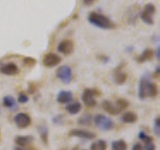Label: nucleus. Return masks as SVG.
I'll use <instances>...</instances> for the list:
<instances>
[{"label":"nucleus","instance_id":"nucleus-1","mask_svg":"<svg viewBox=\"0 0 160 150\" xmlns=\"http://www.w3.org/2000/svg\"><path fill=\"white\" fill-rule=\"evenodd\" d=\"M88 21L94 26L101 29H112L115 27V24L108 17L97 12L90 13L88 15Z\"/></svg>","mask_w":160,"mask_h":150},{"label":"nucleus","instance_id":"nucleus-2","mask_svg":"<svg viewBox=\"0 0 160 150\" xmlns=\"http://www.w3.org/2000/svg\"><path fill=\"white\" fill-rule=\"evenodd\" d=\"M155 12H156V8H155L154 4L152 3H148L144 6V8L142 9V11L140 12V17L143 20V21L149 24V25H152L154 23V15Z\"/></svg>","mask_w":160,"mask_h":150},{"label":"nucleus","instance_id":"nucleus-3","mask_svg":"<svg viewBox=\"0 0 160 150\" xmlns=\"http://www.w3.org/2000/svg\"><path fill=\"white\" fill-rule=\"evenodd\" d=\"M94 122L95 125L101 130L104 131H107L113 128V122L111 119H109L108 117L104 116L102 114H97L96 116L94 117Z\"/></svg>","mask_w":160,"mask_h":150},{"label":"nucleus","instance_id":"nucleus-4","mask_svg":"<svg viewBox=\"0 0 160 150\" xmlns=\"http://www.w3.org/2000/svg\"><path fill=\"white\" fill-rule=\"evenodd\" d=\"M95 95L99 96V91L96 89H85L82 94V101L88 107H93L96 105V100L94 99Z\"/></svg>","mask_w":160,"mask_h":150},{"label":"nucleus","instance_id":"nucleus-5","mask_svg":"<svg viewBox=\"0 0 160 150\" xmlns=\"http://www.w3.org/2000/svg\"><path fill=\"white\" fill-rule=\"evenodd\" d=\"M56 76L61 80L65 84H68L71 82L72 79V70L67 65H62L60 66L56 71Z\"/></svg>","mask_w":160,"mask_h":150},{"label":"nucleus","instance_id":"nucleus-6","mask_svg":"<svg viewBox=\"0 0 160 150\" xmlns=\"http://www.w3.org/2000/svg\"><path fill=\"white\" fill-rule=\"evenodd\" d=\"M42 62H43L44 66H46V67H54L61 62V57L57 54L50 52V53H47L44 55Z\"/></svg>","mask_w":160,"mask_h":150},{"label":"nucleus","instance_id":"nucleus-7","mask_svg":"<svg viewBox=\"0 0 160 150\" xmlns=\"http://www.w3.org/2000/svg\"><path fill=\"white\" fill-rule=\"evenodd\" d=\"M14 122L19 128H27L31 124V118L26 113H18L14 117Z\"/></svg>","mask_w":160,"mask_h":150},{"label":"nucleus","instance_id":"nucleus-8","mask_svg":"<svg viewBox=\"0 0 160 150\" xmlns=\"http://www.w3.org/2000/svg\"><path fill=\"white\" fill-rule=\"evenodd\" d=\"M73 49H74V43L72 40L64 39L58 44V51L62 54L69 55L70 53H72Z\"/></svg>","mask_w":160,"mask_h":150},{"label":"nucleus","instance_id":"nucleus-9","mask_svg":"<svg viewBox=\"0 0 160 150\" xmlns=\"http://www.w3.org/2000/svg\"><path fill=\"white\" fill-rule=\"evenodd\" d=\"M69 135L70 136H75L83 139H94L96 137V134L83 129H72L69 131Z\"/></svg>","mask_w":160,"mask_h":150},{"label":"nucleus","instance_id":"nucleus-10","mask_svg":"<svg viewBox=\"0 0 160 150\" xmlns=\"http://www.w3.org/2000/svg\"><path fill=\"white\" fill-rule=\"evenodd\" d=\"M149 78L147 75H145L140 80L139 84V98L140 99H145L148 96V87H149Z\"/></svg>","mask_w":160,"mask_h":150},{"label":"nucleus","instance_id":"nucleus-11","mask_svg":"<svg viewBox=\"0 0 160 150\" xmlns=\"http://www.w3.org/2000/svg\"><path fill=\"white\" fill-rule=\"evenodd\" d=\"M0 72L5 75H9V76H13L19 73V68L16 64L14 63H6L0 67Z\"/></svg>","mask_w":160,"mask_h":150},{"label":"nucleus","instance_id":"nucleus-12","mask_svg":"<svg viewBox=\"0 0 160 150\" xmlns=\"http://www.w3.org/2000/svg\"><path fill=\"white\" fill-rule=\"evenodd\" d=\"M138 14H140L139 12V7L137 5H134L131 8L128 10L127 15H126V20H127V23H135L137 21V17H138Z\"/></svg>","mask_w":160,"mask_h":150},{"label":"nucleus","instance_id":"nucleus-13","mask_svg":"<svg viewBox=\"0 0 160 150\" xmlns=\"http://www.w3.org/2000/svg\"><path fill=\"white\" fill-rule=\"evenodd\" d=\"M72 92L66 91V90H62L57 95V102L60 104H66L72 101Z\"/></svg>","mask_w":160,"mask_h":150},{"label":"nucleus","instance_id":"nucleus-14","mask_svg":"<svg viewBox=\"0 0 160 150\" xmlns=\"http://www.w3.org/2000/svg\"><path fill=\"white\" fill-rule=\"evenodd\" d=\"M102 107L105 111L108 112L111 115H117L120 113V111H121V110H120L117 106L113 105L111 102L108 101V100H104V101L102 102Z\"/></svg>","mask_w":160,"mask_h":150},{"label":"nucleus","instance_id":"nucleus-15","mask_svg":"<svg viewBox=\"0 0 160 150\" xmlns=\"http://www.w3.org/2000/svg\"><path fill=\"white\" fill-rule=\"evenodd\" d=\"M66 111L69 113V114H72V115H75L80 112V110H81V104L79 102H73V103H70L66 106Z\"/></svg>","mask_w":160,"mask_h":150},{"label":"nucleus","instance_id":"nucleus-16","mask_svg":"<svg viewBox=\"0 0 160 150\" xmlns=\"http://www.w3.org/2000/svg\"><path fill=\"white\" fill-rule=\"evenodd\" d=\"M15 143L19 146H26L29 143H31L33 141L32 136H17L15 137Z\"/></svg>","mask_w":160,"mask_h":150},{"label":"nucleus","instance_id":"nucleus-17","mask_svg":"<svg viewBox=\"0 0 160 150\" xmlns=\"http://www.w3.org/2000/svg\"><path fill=\"white\" fill-rule=\"evenodd\" d=\"M154 56V51L151 49H146V50H144V52L140 55V56L138 57V62L139 63H143L145 61H147V60H150V59H152Z\"/></svg>","mask_w":160,"mask_h":150},{"label":"nucleus","instance_id":"nucleus-18","mask_svg":"<svg viewBox=\"0 0 160 150\" xmlns=\"http://www.w3.org/2000/svg\"><path fill=\"white\" fill-rule=\"evenodd\" d=\"M122 121L124 123H134L137 121V115L135 114L134 112H131V111H128L126 113H124L122 115Z\"/></svg>","mask_w":160,"mask_h":150},{"label":"nucleus","instance_id":"nucleus-19","mask_svg":"<svg viewBox=\"0 0 160 150\" xmlns=\"http://www.w3.org/2000/svg\"><path fill=\"white\" fill-rule=\"evenodd\" d=\"M3 105L5 107L10 108V109H15L17 108V104L15 99L12 96H5L3 98Z\"/></svg>","mask_w":160,"mask_h":150},{"label":"nucleus","instance_id":"nucleus-20","mask_svg":"<svg viewBox=\"0 0 160 150\" xmlns=\"http://www.w3.org/2000/svg\"><path fill=\"white\" fill-rule=\"evenodd\" d=\"M126 79H127V74L123 71H121V69L117 70V71L115 72L114 80L117 84H123L125 81H126Z\"/></svg>","mask_w":160,"mask_h":150},{"label":"nucleus","instance_id":"nucleus-21","mask_svg":"<svg viewBox=\"0 0 160 150\" xmlns=\"http://www.w3.org/2000/svg\"><path fill=\"white\" fill-rule=\"evenodd\" d=\"M111 147L112 150H127V144L123 139H120L117 141H113Z\"/></svg>","mask_w":160,"mask_h":150},{"label":"nucleus","instance_id":"nucleus-22","mask_svg":"<svg viewBox=\"0 0 160 150\" xmlns=\"http://www.w3.org/2000/svg\"><path fill=\"white\" fill-rule=\"evenodd\" d=\"M106 148H107V143L101 139L93 142L91 145V150H106Z\"/></svg>","mask_w":160,"mask_h":150},{"label":"nucleus","instance_id":"nucleus-23","mask_svg":"<svg viewBox=\"0 0 160 150\" xmlns=\"http://www.w3.org/2000/svg\"><path fill=\"white\" fill-rule=\"evenodd\" d=\"M158 94V86L156 83H151L150 82L149 87H148V96L149 97H156Z\"/></svg>","mask_w":160,"mask_h":150},{"label":"nucleus","instance_id":"nucleus-24","mask_svg":"<svg viewBox=\"0 0 160 150\" xmlns=\"http://www.w3.org/2000/svg\"><path fill=\"white\" fill-rule=\"evenodd\" d=\"M128 101L127 100H125V99H122V98H120L118 99L117 101H116V106L120 109V110H123V109H126L128 107Z\"/></svg>","mask_w":160,"mask_h":150},{"label":"nucleus","instance_id":"nucleus-25","mask_svg":"<svg viewBox=\"0 0 160 150\" xmlns=\"http://www.w3.org/2000/svg\"><path fill=\"white\" fill-rule=\"evenodd\" d=\"M90 122H91V116L89 114H85L80 119H78V124L81 125H87L90 124Z\"/></svg>","mask_w":160,"mask_h":150},{"label":"nucleus","instance_id":"nucleus-26","mask_svg":"<svg viewBox=\"0 0 160 150\" xmlns=\"http://www.w3.org/2000/svg\"><path fill=\"white\" fill-rule=\"evenodd\" d=\"M139 139H141L142 141H144V143L145 144H149V143H151V142H153V139H152V137H150V136H148L147 134H145L144 132H139Z\"/></svg>","mask_w":160,"mask_h":150},{"label":"nucleus","instance_id":"nucleus-27","mask_svg":"<svg viewBox=\"0 0 160 150\" xmlns=\"http://www.w3.org/2000/svg\"><path fill=\"white\" fill-rule=\"evenodd\" d=\"M36 64V59L31 57H25L24 58V65H26L28 67H33Z\"/></svg>","mask_w":160,"mask_h":150},{"label":"nucleus","instance_id":"nucleus-28","mask_svg":"<svg viewBox=\"0 0 160 150\" xmlns=\"http://www.w3.org/2000/svg\"><path fill=\"white\" fill-rule=\"evenodd\" d=\"M40 135H41V138L43 140V142L45 144H47V137H48V131L46 127H41L40 128Z\"/></svg>","mask_w":160,"mask_h":150},{"label":"nucleus","instance_id":"nucleus-29","mask_svg":"<svg viewBox=\"0 0 160 150\" xmlns=\"http://www.w3.org/2000/svg\"><path fill=\"white\" fill-rule=\"evenodd\" d=\"M154 131H155V134H156L157 136L160 134V117H157L156 119H155Z\"/></svg>","mask_w":160,"mask_h":150},{"label":"nucleus","instance_id":"nucleus-30","mask_svg":"<svg viewBox=\"0 0 160 150\" xmlns=\"http://www.w3.org/2000/svg\"><path fill=\"white\" fill-rule=\"evenodd\" d=\"M28 100H29V97L27 96V94L20 93L19 97H18V102L19 103H26V102H28Z\"/></svg>","mask_w":160,"mask_h":150},{"label":"nucleus","instance_id":"nucleus-31","mask_svg":"<svg viewBox=\"0 0 160 150\" xmlns=\"http://www.w3.org/2000/svg\"><path fill=\"white\" fill-rule=\"evenodd\" d=\"M132 150H143V147H142V145L140 143H136V144L133 145Z\"/></svg>","mask_w":160,"mask_h":150},{"label":"nucleus","instance_id":"nucleus-32","mask_svg":"<svg viewBox=\"0 0 160 150\" xmlns=\"http://www.w3.org/2000/svg\"><path fill=\"white\" fill-rule=\"evenodd\" d=\"M155 145L151 142V143H149V144H147L146 145V148H145V150H155Z\"/></svg>","mask_w":160,"mask_h":150},{"label":"nucleus","instance_id":"nucleus-33","mask_svg":"<svg viewBox=\"0 0 160 150\" xmlns=\"http://www.w3.org/2000/svg\"><path fill=\"white\" fill-rule=\"evenodd\" d=\"M94 1H95V0H83V2H84L85 5H90V4H92Z\"/></svg>","mask_w":160,"mask_h":150},{"label":"nucleus","instance_id":"nucleus-34","mask_svg":"<svg viewBox=\"0 0 160 150\" xmlns=\"http://www.w3.org/2000/svg\"><path fill=\"white\" fill-rule=\"evenodd\" d=\"M153 76H154L155 78H158V77H159V67L156 68V71H155V73L153 74Z\"/></svg>","mask_w":160,"mask_h":150},{"label":"nucleus","instance_id":"nucleus-35","mask_svg":"<svg viewBox=\"0 0 160 150\" xmlns=\"http://www.w3.org/2000/svg\"><path fill=\"white\" fill-rule=\"evenodd\" d=\"M14 150H24L23 148H20V147H16V148H14Z\"/></svg>","mask_w":160,"mask_h":150}]
</instances>
